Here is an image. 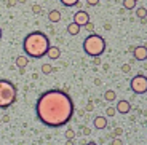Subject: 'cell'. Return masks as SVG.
<instances>
[{
  "instance_id": "cell-23",
  "label": "cell",
  "mask_w": 147,
  "mask_h": 145,
  "mask_svg": "<svg viewBox=\"0 0 147 145\" xmlns=\"http://www.w3.org/2000/svg\"><path fill=\"white\" fill-rule=\"evenodd\" d=\"M129 70H131V64H125L123 67H121V72L123 73H128Z\"/></svg>"
},
{
  "instance_id": "cell-30",
  "label": "cell",
  "mask_w": 147,
  "mask_h": 145,
  "mask_svg": "<svg viewBox=\"0 0 147 145\" xmlns=\"http://www.w3.org/2000/svg\"><path fill=\"white\" fill-rule=\"evenodd\" d=\"M134 2H138V0H134Z\"/></svg>"
},
{
  "instance_id": "cell-5",
  "label": "cell",
  "mask_w": 147,
  "mask_h": 145,
  "mask_svg": "<svg viewBox=\"0 0 147 145\" xmlns=\"http://www.w3.org/2000/svg\"><path fill=\"white\" fill-rule=\"evenodd\" d=\"M131 89L134 91L136 94H146V91H147V78L142 75V73L136 75L131 80Z\"/></svg>"
},
{
  "instance_id": "cell-1",
  "label": "cell",
  "mask_w": 147,
  "mask_h": 145,
  "mask_svg": "<svg viewBox=\"0 0 147 145\" xmlns=\"http://www.w3.org/2000/svg\"><path fill=\"white\" fill-rule=\"evenodd\" d=\"M35 112L38 120L48 128H59L67 124L74 115V102L67 93L50 89L37 99Z\"/></svg>"
},
{
  "instance_id": "cell-26",
  "label": "cell",
  "mask_w": 147,
  "mask_h": 145,
  "mask_svg": "<svg viewBox=\"0 0 147 145\" xmlns=\"http://www.w3.org/2000/svg\"><path fill=\"white\" fill-rule=\"evenodd\" d=\"M90 132H91V129H90V128H85V129H83V134H86V136H88Z\"/></svg>"
},
{
  "instance_id": "cell-22",
  "label": "cell",
  "mask_w": 147,
  "mask_h": 145,
  "mask_svg": "<svg viewBox=\"0 0 147 145\" xmlns=\"http://www.w3.org/2000/svg\"><path fill=\"white\" fill-rule=\"evenodd\" d=\"M93 109H94V104H93V101H90L88 104H86V107H85V110H86V112H93Z\"/></svg>"
},
{
  "instance_id": "cell-29",
  "label": "cell",
  "mask_w": 147,
  "mask_h": 145,
  "mask_svg": "<svg viewBox=\"0 0 147 145\" xmlns=\"http://www.w3.org/2000/svg\"><path fill=\"white\" fill-rule=\"evenodd\" d=\"M0 38H2V27H0Z\"/></svg>"
},
{
  "instance_id": "cell-25",
  "label": "cell",
  "mask_w": 147,
  "mask_h": 145,
  "mask_svg": "<svg viewBox=\"0 0 147 145\" xmlns=\"http://www.w3.org/2000/svg\"><path fill=\"white\" fill-rule=\"evenodd\" d=\"M86 3H88V5H91V7H94V5H98V3H99V0H86Z\"/></svg>"
},
{
  "instance_id": "cell-19",
  "label": "cell",
  "mask_w": 147,
  "mask_h": 145,
  "mask_svg": "<svg viewBox=\"0 0 147 145\" xmlns=\"http://www.w3.org/2000/svg\"><path fill=\"white\" fill-rule=\"evenodd\" d=\"M74 137H75V131H74V129H67L66 131V139H67V140H72Z\"/></svg>"
},
{
  "instance_id": "cell-12",
  "label": "cell",
  "mask_w": 147,
  "mask_h": 145,
  "mask_svg": "<svg viewBox=\"0 0 147 145\" xmlns=\"http://www.w3.org/2000/svg\"><path fill=\"white\" fill-rule=\"evenodd\" d=\"M67 34H69V35H78V34H80V26H77L72 21L70 24H67Z\"/></svg>"
},
{
  "instance_id": "cell-16",
  "label": "cell",
  "mask_w": 147,
  "mask_h": 145,
  "mask_svg": "<svg viewBox=\"0 0 147 145\" xmlns=\"http://www.w3.org/2000/svg\"><path fill=\"white\" fill-rule=\"evenodd\" d=\"M134 7H136V2L134 0H123V8L125 10H133Z\"/></svg>"
},
{
  "instance_id": "cell-17",
  "label": "cell",
  "mask_w": 147,
  "mask_h": 145,
  "mask_svg": "<svg viewBox=\"0 0 147 145\" xmlns=\"http://www.w3.org/2000/svg\"><path fill=\"white\" fill-rule=\"evenodd\" d=\"M53 72V65L51 64H42V73L45 75H50Z\"/></svg>"
},
{
  "instance_id": "cell-21",
  "label": "cell",
  "mask_w": 147,
  "mask_h": 145,
  "mask_svg": "<svg viewBox=\"0 0 147 145\" xmlns=\"http://www.w3.org/2000/svg\"><path fill=\"white\" fill-rule=\"evenodd\" d=\"M85 27H86V30H90V32H93V30H94V24H93L91 21L86 22V24H85Z\"/></svg>"
},
{
  "instance_id": "cell-2",
  "label": "cell",
  "mask_w": 147,
  "mask_h": 145,
  "mask_svg": "<svg viewBox=\"0 0 147 145\" xmlns=\"http://www.w3.org/2000/svg\"><path fill=\"white\" fill-rule=\"evenodd\" d=\"M50 48V38L42 32H30L26 35L24 43H22V50L29 58L40 59L42 56H47V51Z\"/></svg>"
},
{
  "instance_id": "cell-14",
  "label": "cell",
  "mask_w": 147,
  "mask_h": 145,
  "mask_svg": "<svg viewBox=\"0 0 147 145\" xmlns=\"http://www.w3.org/2000/svg\"><path fill=\"white\" fill-rule=\"evenodd\" d=\"M27 64H29V59H27L26 56H18V58H16V65H18L19 69H24Z\"/></svg>"
},
{
  "instance_id": "cell-13",
  "label": "cell",
  "mask_w": 147,
  "mask_h": 145,
  "mask_svg": "<svg viewBox=\"0 0 147 145\" xmlns=\"http://www.w3.org/2000/svg\"><path fill=\"white\" fill-rule=\"evenodd\" d=\"M104 99H106V102H114L117 101V94H115L114 89H107L106 94H104Z\"/></svg>"
},
{
  "instance_id": "cell-8",
  "label": "cell",
  "mask_w": 147,
  "mask_h": 145,
  "mask_svg": "<svg viewBox=\"0 0 147 145\" xmlns=\"http://www.w3.org/2000/svg\"><path fill=\"white\" fill-rule=\"evenodd\" d=\"M115 110H117L118 113L126 115V113H129V110H131V104H129L128 101H118L117 105H115Z\"/></svg>"
},
{
  "instance_id": "cell-28",
  "label": "cell",
  "mask_w": 147,
  "mask_h": 145,
  "mask_svg": "<svg viewBox=\"0 0 147 145\" xmlns=\"http://www.w3.org/2000/svg\"><path fill=\"white\" fill-rule=\"evenodd\" d=\"M18 2H19V3H24V2H26V0H18Z\"/></svg>"
},
{
  "instance_id": "cell-11",
  "label": "cell",
  "mask_w": 147,
  "mask_h": 145,
  "mask_svg": "<svg viewBox=\"0 0 147 145\" xmlns=\"http://www.w3.org/2000/svg\"><path fill=\"white\" fill-rule=\"evenodd\" d=\"M48 19H50V22H59L61 21V11L59 10H51L50 13H48Z\"/></svg>"
},
{
  "instance_id": "cell-6",
  "label": "cell",
  "mask_w": 147,
  "mask_h": 145,
  "mask_svg": "<svg viewBox=\"0 0 147 145\" xmlns=\"http://www.w3.org/2000/svg\"><path fill=\"white\" fill-rule=\"evenodd\" d=\"M88 21H90V15L85 10H80V11H77V13L74 15V22H75L77 26H80V27L85 26Z\"/></svg>"
},
{
  "instance_id": "cell-27",
  "label": "cell",
  "mask_w": 147,
  "mask_h": 145,
  "mask_svg": "<svg viewBox=\"0 0 147 145\" xmlns=\"http://www.w3.org/2000/svg\"><path fill=\"white\" fill-rule=\"evenodd\" d=\"M93 62H94L96 65H98V64H101V61H99V56H96V58H94V61H93Z\"/></svg>"
},
{
  "instance_id": "cell-18",
  "label": "cell",
  "mask_w": 147,
  "mask_h": 145,
  "mask_svg": "<svg viewBox=\"0 0 147 145\" xmlns=\"http://www.w3.org/2000/svg\"><path fill=\"white\" fill-rule=\"evenodd\" d=\"M80 0H61V3L64 5V7H67V8H70V7H75V5L78 3Z\"/></svg>"
},
{
  "instance_id": "cell-15",
  "label": "cell",
  "mask_w": 147,
  "mask_h": 145,
  "mask_svg": "<svg viewBox=\"0 0 147 145\" xmlns=\"http://www.w3.org/2000/svg\"><path fill=\"white\" fill-rule=\"evenodd\" d=\"M136 15H138V18H139V19H142V21H146V15H147V10H146V7H141V8H138Z\"/></svg>"
},
{
  "instance_id": "cell-10",
  "label": "cell",
  "mask_w": 147,
  "mask_h": 145,
  "mask_svg": "<svg viewBox=\"0 0 147 145\" xmlns=\"http://www.w3.org/2000/svg\"><path fill=\"white\" fill-rule=\"evenodd\" d=\"M47 56L50 59H58L59 56H61V50H59L58 46H50L47 51Z\"/></svg>"
},
{
  "instance_id": "cell-9",
  "label": "cell",
  "mask_w": 147,
  "mask_h": 145,
  "mask_svg": "<svg viewBox=\"0 0 147 145\" xmlns=\"http://www.w3.org/2000/svg\"><path fill=\"white\" fill-rule=\"evenodd\" d=\"M93 123H94L96 129H106L107 128V118L106 116H96Z\"/></svg>"
},
{
  "instance_id": "cell-3",
  "label": "cell",
  "mask_w": 147,
  "mask_h": 145,
  "mask_svg": "<svg viewBox=\"0 0 147 145\" xmlns=\"http://www.w3.org/2000/svg\"><path fill=\"white\" fill-rule=\"evenodd\" d=\"M18 91L10 80H0V109H8L16 102Z\"/></svg>"
},
{
  "instance_id": "cell-20",
  "label": "cell",
  "mask_w": 147,
  "mask_h": 145,
  "mask_svg": "<svg viewBox=\"0 0 147 145\" xmlns=\"http://www.w3.org/2000/svg\"><path fill=\"white\" fill-rule=\"evenodd\" d=\"M115 113H117L115 107H107V110H106V116H115Z\"/></svg>"
},
{
  "instance_id": "cell-24",
  "label": "cell",
  "mask_w": 147,
  "mask_h": 145,
  "mask_svg": "<svg viewBox=\"0 0 147 145\" xmlns=\"http://www.w3.org/2000/svg\"><path fill=\"white\" fill-rule=\"evenodd\" d=\"M32 11H34V13H40V11H42V7H40V5H34V7H32Z\"/></svg>"
},
{
  "instance_id": "cell-7",
  "label": "cell",
  "mask_w": 147,
  "mask_h": 145,
  "mask_svg": "<svg viewBox=\"0 0 147 145\" xmlns=\"http://www.w3.org/2000/svg\"><path fill=\"white\" fill-rule=\"evenodd\" d=\"M133 54H134V59H136V61H146L147 59V48H146V45H144V46H134Z\"/></svg>"
},
{
  "instance_id": "cell-4",
  "label": "cell",
  "mask_w": 147,
  "mask_h": 145,
  "mask_svg": "<svg viewBox=\"0 0 147 145\" xmlns=\"http://www.w3.org/2000/svg\"><path fill=\"white\" fill-rule=\"evenodd\" d=\"M83 51L91 58L101 56L106 51V40L98 34H90L83 42Z\"/></svg>"
}]
</instances>
